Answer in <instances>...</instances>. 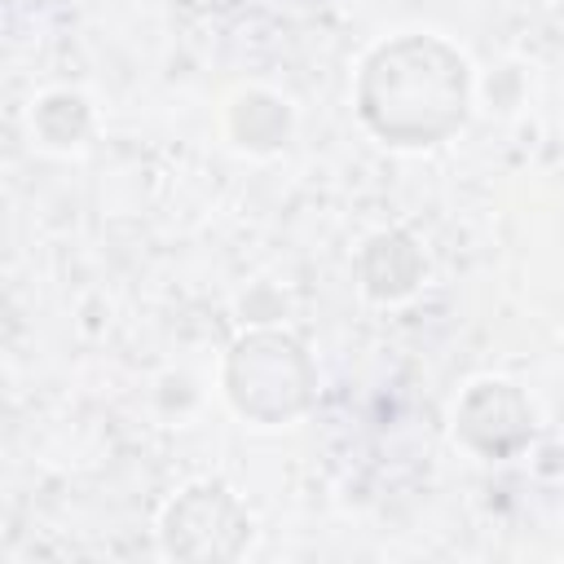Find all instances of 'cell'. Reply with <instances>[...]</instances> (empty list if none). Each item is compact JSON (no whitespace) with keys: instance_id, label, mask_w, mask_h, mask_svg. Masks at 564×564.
<instances>
[{"instance_id":"cell-5","label":"cell","mask_w":564,"mask_h":564,"mask_svg":"<svg viewBox=\"0 0 564 564\" xmlns=\"http://www.w3.org/2000/svg\"><path fill=\"white\" fill-rule=\"evenodd\" d=\"M423 273V256L419 247L401 234V229H388V234H375L361 251V286L375 295V300H401L414 291Z\"/></svg>"},{"instance_id":"cell-2","label":"cell","mask_w":564,"mask_h":564,"mask_svg":"<svg viewBox=\"0 0 564 564\" xmlns=\"http://www.w3.org/2000/svg\"><path fill=\"white\" fill-rule=\"evenodd\" d=\"M225 392L256 423H286L313 401V361L286 330H247L225 361Z\"/></svg>"},{"instance_id":"cell-3","label":"cell","mask_w":564,"mask_h":564,"mask_svg":"<svg viewBox=\"0 0 564 564\" xmlns=\"http://www.w3.org/2000/svg\"><path fill=\"white\" fill-rule=\"evenodd\" d=\"M251 538V520L225 485H189L163 516V546L181 560H234Z\"/></svg>"},{"instance_id":"cell-7","label":"cell","mask_w":564,"mask_h":564,"mask_svg":"<svg viewBox=\"0 0 564 564\" xmlns=\"http://www.w3.org/2000/svg\"><path fill=\"white\" fill-rule=\"evenodd\" d=\"M88 101L79 93H48L35 106V132L44 137V145H75L88 132Z\"/></svg>"},{"instance_id":"cell-6","label":"cell","mask_w":564,"mask_h":564,"mask_svg":"<svg viewBox=\"0 0 564 564\" xmlns=\"http://www.w3.org/2000/svg\"><path fill=\"white\" fill-rule=\"evenodd\" d=\"M286 128H291V115L269 93H242L234 101V110H229V132L247 150H273V145H282L286 141Z\"/></svg>"},{"instance_id":"cell-4","label":"cell","mask_w":564,"mask_h":564,"mask_svg":"<svg viewBox=\"0 0 564 564\" xmlns=\"http://www.w3.org/2000/svg\"><path fill=\"white\" fill-rule=\"evenodd\" d=\"M458 441L485 458H507L516 454L529 432H533V410L520 397V388L502 383V379H480L467 388V397L458 401Z\"/></svg>"},{"instance_id":"cell-1","label":"cell","mask_w":564,"mask_h":564,"mask_svg":"<svg viewBox=\"0 0 564 564\" xmlns=\"http://www.w3.org/2000/svg\"><path fill=\"white\" fill-rule=\"evenodd\" d=\"M357 110L388 145H436L467 119V62L436 35L388 40L361 62Z\"/></svg>"}]
</instances>
